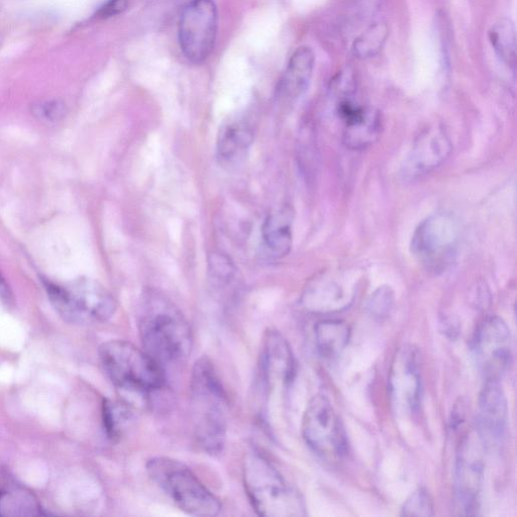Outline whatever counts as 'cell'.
<instances>
[{"instance_id":"30bf717a","label":"cell","mask_w":517,"mask_h":517,"mask_svg":"<svg viewBox=\"0 0 517 517\" xmlns=\"http://www.w3.org/2000/svg\"><path fill=\"white\" fill-rule=\"evenodd\" d=\"M484 441L479 431L460 443L455 464V506L461 515H476L484 480Z\"/></svg>"},{"instance_id":"5b68a950","label":"cell","mask_w":517,"mask_h":517,"mask_svg":"<svg viewBox=\"0 0 517 517\" xmlns=\"http://www.w3.org/2000/svg\"><path fill=\"white\" fill-rule=\"evenodd\" d=\"M99 359L103 369L119 388L135 393H151L164 387V368L145 350L114 340L102 344Z\"/></svg>"},{"instance_id":"ac0fdd59","label":"cell","mask_w":517,"mask_h":517,"mask_svg":"<svg viewBox=\"0 0 517 517\" xmlns=\"http://www.w3.org/2000/svg\"><path fill=\"white\" fill-rule=\"evenodd\" d=\"M346 120V119H345ZM342 140L345 146L361 151L372 146L382 133V119L373 110L360 107L343 121Z\"/></svg>"},{"instance_id":"44dd1931","label":"cell","mask_w":517,"mask_h":517,"mask_svg":"<svg viewBox=\"0 0 517 517\" xmlns=\"http://www.w3.org/2000/svg\"><path fill=\"white\" fill-rule=\"evenodd\" d=\"M292 213L285 208L272 213L262 227V238L269 254L277 259L287 256L292 248Z\"/></svg>"},{"instance_id":"d4e9b609","label":"cell","mask_w":517,"mask_h":517,"mask_svg":"<svg viewBox=\"0 0 517 517\" xmlns=\"http://www.w3.org/2000/svg\"><path fill=\"white\" fill-rule=\"evenodd\" d=\"M102 416L109 438L118 440L129 420L128 409L120 403L106 400L103 402Z\"/></svg>"},{"instance_id":"7c38bea8","label":"cell","mask_w":517,"mask_h":517,"mask_svg":"<svg viewBox=\"0 0 517 517\" xmlns=\"http://www.w3.org/2000/svg\"><path fill=\"white\" fill-rule=\"evenodd\" d=\"M452 150L451 139L441 126L428 128L413 145L403 166V177L416 180L432 173L448 160Z\"/></svg>"},{"instance_id":"83f0119b","label":"cell","mask_w":517,"mask_h":517,"mask_svg":"<svg viewBox=\"0 0 517 517\" xmlns=\"http://www.w3.org/2000/svg\"><path fill=\"white\" fill-rule=\"evenodd\" d=\"M394 293L389 286L379 287L370 297L367 308L376 319L386 318L393 307Z\"/></svg>"},{"instance_id":"f1b7e54d","label":"cell","mask_w":517,"mask_h":517,"mask_svg":"<svg viewBox=\"0 0 517 517\" xmlns=\"http://www.w3.org/2000/svg\"><path fill=\"white\" fill-rule=\"evenodd\" d=\"M129 0H109V2L100 8L97 16L100 19H109L119 16L127 11Z\"/></svg>"},{"instance_id":"5bb4252c","label":"cell","mask_w":517,"mask_h":517,"mask_svg":"<svg viewBox=\"0 0 517 517\" xmlns=\"http://www.w3.org/2000/svg\"><path fill=\"white\" fill-rule=\"evenodd\" d=\"M261 371L268 385L290 383L295 374V362L286 340L276 331H269L263 339Z\"/></svg>"},{"instance_id":"603a6c76","label":"cell","mask_w":517,"mask_h":517,"mask_svg":"<svg viewBox=\"0 0 517 517\" xmlns=\"http://www.w3.org/2000/svg\"><path fill=\"white\" fill-rule=\"evenodd\" d=\"M490 43L500 58L508 67L516 64V33L514 24L509 20H500L489 31Z\"/></svg>"},{"instance_id":"4316f807","label":"cell","mask_w":517,"mask_h":517,"mask_svg":"<svg viewBox=\"0 0 517 517\" xmlns=\"http://www.w3.org/2000/svg\"><path fill=\"white\" fill-rule=\"evenodd\" d=\"M32 112L38 120L54 124L65 118L67 108L60 99H48L35 103Z\"/></svg>"},{"instance_id":"8992f818","label":"cell","mask_w":517,"mask_h":517,"mask_svg":"<svg viewBox=\"0 0 517 517\" xmlns=\"http://www.w3.org/2000/svg\"><path fill=\"white\" fill-rule=\"evenodd\" d=\"M146 468L149 477L183 512L199 517L220 514L219 498L185 464L167 457H155L148 461Z\"/></svg>"},{"instance_id":"8fae6325","label":"cell","mask_w":517,"mask_h":517,"mask_svg":"<svg viewBox=\"0 0 517 517\" xmlns=\"http://www.w3.org/2000/svg\"><path fill=\"white\" fill-rule=\"evenodd\" d=\"M474 355L487 380L499 381L507 372L512 362V343L502 319L490 317L481 324L474 340Z\"/></svg>"},{"instance_id":"d6986e66","label":"cell","mask_w":517,"mask_h":517,"mask_svg":"<svg viewBox=\"0 0 517 517\" xmlns=\"http://www.w3.org/2000/svg\"><path fill=\"white\" fill-rule=\"evenodd\" d=\"M44 509L38 498L5 472H0V516H40Z\"/></svg>"},{"instance_id":"ffe728a7","label":"cell","mask_w":517,"mask_h":517,"mask_svg":"<svg viewBox=\"0 0 517 517\" xmlns=\"http://www.w3.org/2000/svg\"><path fill=\"white\" fill-rule=\"evenodd\" d=\"M353 288L337 278H324L315 283L305 296V303L314 312L328 313L345 308L353 298Z\"/></svg>"},{"instance_id":"484cf974","label":"cell","mask_w":517,"mask_h":517,"mask_svg":"<svg viewBox=\"0 0 517 517\" xmlns=\"http://www.w3.org/2000/svg\"><path fill=\"white\" fill-rule=\"evenodd\" d=\"M434 501L429 492L420 488L413 492L402 506L401 514L404 516H432L434 515Z\"/></svg>"},{"instance_id":"e0dca14e","label":"cell","mask_w":517,"mask_h":517,"mask_svg":"<svg viewBox=\"0 0 517 517\" xmlns=\"http://www.w3.org/2000/svg\"><path fill=\"white\" fill-rule=\"evenodd\" d=\"M316 56L309 47L298 48L291 56L287 68L276 88L280 102L289 103L299 98L312 80Z\"/></svg>"},{"instance_id":"3957f363","label":"cell","mask_w":517,"mask_h":517,"mask_svg":"<svg viewBox=\"0 0 517 517\" xmlns=\"http://www.w3.org/2000/svg\"><path fill=\"white\" fill-rule=\"evenodd\" d=\"M243 479L248 498L258 515L265 517L305 515V505L300 493L260 452L253 450L246 455Z\"/></svg>"},{"instance_id":"52a82bcc","label":"cell","mask_w":517,"mask_h":517,"mask_svg":"<svg viewBox=\"0 0 517 517\" xmlns=\"http://www.w3.org/2000/svg\"><path fill=\"white\" fill-rule=\"evenodd\" d=\"M460 241V229L449 214L433 215L425 220L412 237V253L434 272L446 270L454 261Z\"/></svg>"},{"instance_id":"4fadbf2b","label":"cell","mask_w":517,"mask_h":517,"mask_svg":"<svg viewBox=\"0 0 517 517\" xmlns=\"http://www.w3.org/2000/svg\"><path fill=\"white\" fill-rule=\"evenodd\" d=\"M390 390L398 409L405 412L418 411L422 380L417 350L405 348L396 356L390 375Z\"/></svg>"},{"instance_id":"277c9868","label":"cell","mask_w":517,"mask_h":517,"mask_svg":"<svg viewBox=\"0 0 517 517\" xmlns=\"http://www.w3.org/2000/svg\"><path fill=\"white\" fill-rule=\"evenodd\" d=\"M43 284L58 314L69 323H105L116 314V298L93 279L82 277L64 285L43 280Z\"/></svg>"},{"instance_id":"9a60e30c","label":"cell","mask_w":517,"mask_h":517,"mask_svg":"<svg viewBox=\"0 0 517 517\" xmlns=\"http://www.w3.org/2000/svg\"><path fill=\"white\" fill-rule=\"evenodd\" d=\"M508 417L507 399L499 381L487 380L479 397V433L491 440L503 437Z\"/></svg>"},{"instance_id":"f546056e","label":"cell","mask_w":517,"mask_h":517,"mask_svg":"<svg viewBox=\"0 0 517 517\" xmlns=\"http://www.w3.org/2000/svg\"><path fill=\"white\" fill-rule=\"evenodd\" d=\"M0 304L9 309L16 305L15 294L2 271H0Z\"/></svg>"},{"instance_id":"7402d4cb","label":"cell","mask_w":517,"mask_h":517,"mask_svg":"<svg viewBox=\"0 0 517 517\" xmlns=\"http://www.w3.org/2000/svg\"><path fill=\"white\" fill-rule=\"evenodd\" d=\"M319 352L326 359H336L346 349L350 339L349 326L337 320L320 322L315 328Z\"/></svg>"},{"instance_id":"7a4b0ae2","label":"cell","mask_w":517,"mask_h":517,"mask_svg":"<svg viewBox=\"0 0 517 517\" xmlns=\"http://www.w3.org/2000/svg\"><path fill=\"white\" fill-rule=\"evenodd\" d=\"M194 432L197 444L206 453L218 455L227 441V394L208 358L195 363L190 381Z\"/></svg>"},{"instance_id":"2e32d148","label":"cell","mask_w":517,"mask_h":517,"mask_svg":"<svg viewBox=\"0 0 517 517\" xmlns=\"http://www.w3.org/2000/svg\"><path fill=\"white\" fill-rule=\"evenodd\" d=\"M255 130L246 118L226 121L218 134L217 155L225 166H236L247 157L254 142Z\"/></svg>"},{"instance_id":"ba28073f","label":"cell","mask_w":517,"mask_h":517,"mask_svg":"<svg viewBox=\"0 0 517 517\" xmlns=\"http://www.w3.org/2000/svg\"><path fill=\"white\" fill-rule=\"evenodd\" d=\"M219 15L213 0H192L182 11L178 37L185 57L200 64L216 46Z\"/></svg>"},{"instance_id":"6da1fadb","label":"cell","mask_w":517,"mask_h":517,"mask_svg":"<svg viewBox=\"0 0 517 517\" xmlns=\"http://www.w3.org/2000/svg\"><path fill=\"white\" fill-rule=\"evenodd\" d=\"M138 327L144 350L163 368L181 364L192 349L189 323L173 302L149 291L140 301Z\"/></svg>"},{"instance_id":"9c48e42d","label":"cell","mask_w":517,"mask_h":517,"mask_svg":"<svg viewBox=\"0 0 517 517\" xmlns=\"http://www.w3.org/2000/svg\"><path fill=\"white\" fill-rule=\"evenodd\" d=\"M302 435L306 444L323 457L340 458L347 451L344 427L325 395H316L307 404L302 419Z\"/></svg>"},{"instance_id":"cb8c5ba5","label":"cell","mask_w":517,"mask_h":517,"mask_svg":"<svg viewBox=\"0 0 517 517\" xmlns=\"http://www.w3.org/2000/svg\"><path fill=\"white\" fill-rule=\"evenodd\" d=\"M389 36L385 23L379 22L366 29L353 43V55L361 60L377 56L383 49Z\"/></svg>"}]
</instances>
